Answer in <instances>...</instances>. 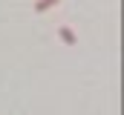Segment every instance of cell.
Returning a JSON list of instances; mask_svg holds the SVG:
<instances>
[{
  "label": "cell",
  "instance_id": "cell-2",
  "mask_svg": "<svg viewBox=\"0 0 124 115\" xmlns=\"http://www.w3.org/2000/svg\"><path fill=\"white\" fill-rule=\"evenodd\" d=\"M52 6H58V0H38V3H35V12H46V9H52Z\"/></svg>",
  "mask_w": 124,
  "mask_h": 115
},
{
  "label": "cell",
  "instance_id": "cell-1",
  "mask_svg": "<svg viewBox=\"0 0 124 115\" xmlns=\"http://www.w3.org/2000/svg\"><path fill=\"white\" fill-rule=\"evenodd\" d=\"M58 35H61V40L66 43V46H75V43H78V37H75V32H72L69 26H61V29H58Z\"/></svg>",
  "mask_w": 124,
  "mask_h": 115
}]
</instances>
